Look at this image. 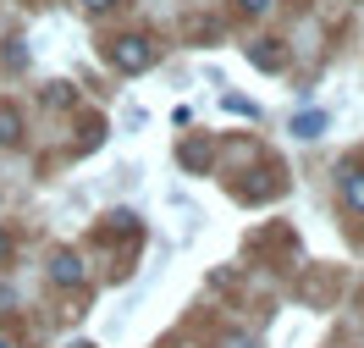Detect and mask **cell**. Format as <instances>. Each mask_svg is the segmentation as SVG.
Returning a JSON list of instances; mask_svg holds the SVG:
<instances>
[{
    "label": "cell",
    "mask_w": 364,
    "mask_h": 348,
    "mask_svg": "<svg viewBox=\"0 0 364 348\" xmlns=\"http://www.w3.org/2000/svg\"><path fill=\"white\" fill-rule=\"evenodd\" d=\"M105 56H111V67H116V72H149V61H155V45H149L144 33H127V39H116Z\"/></svg>",
    "instance_id": "obj_1"
},
{
    "label": "cell",
    "mask_w": 364,
    "mask_h": 348,
    "mask_svg": "<svg viewBox=\"0 0 364 348\" xmlns=\"http://www.w3.org/2000/svg\"><path fill=\"white\" fill-rule=\"evenodd\" d=\"M50 282H55V288H77V282H83V260L72 255V249H61V255L50 260Z\"/></svg>",
    "instance_id": "obj_2"
},
{
    "label": "cell",
    "mask_w": 364,
    "mask_h": 348,
    "mask_svg": "<svg viewBox=\"0 0 364 348\" xmlns=\"http://www.w3.org/2000/svg\"><path fill=\"white\" fill-rule=\"evenodd\" d=\"M342 205L364 216V166H348V172H342Z\"/></svg>",
    "instance_id": "obj_3"
},
{
    "label": "cell",
    "mask_w": 364,
    "mask_h": 348,
    "mask_svg": "<svg viewBox=\"0 0 364 348\" xmlns=\"http://www.w3.org/2000/svg\"><path fill=\"white\" fill-rule=\"evenodd\" d=\"M249 61L259 72H282V50H276V39H259V45H249Z\"/></svg>",
    "instance_id": "obj_4"
},
{
    "label": "cell",
    "mask_w": 364,
    "mask_h": 348,
    "mask_svg": "<svg viewBox=\"0 0 364 348\" xmlns=\"http://www.w3.org/2000/svg\"><path fill=\"white\" fill-rule=\"evenodd\" d=\"M23 139V116H17V105H0V144H17Z\"/></svg>",
    "instance_id": "obj_5"
},
{
    "label": "cell",
    "mask_w": 364,
    "mask_h": 348,
    "mask_svg": "<svg viewBox=\"0 0 364 348\" xmlns=\"http://www.w3.org/2000/svg\"><path fill=\"white\" fill-rule=\"evenodd\" d=\"M320 127H326V116H320V111H304V116L293 122V133H298V139H320Z\"/></svg>",
    "instance_id": "obj_6"
},
{
    "label": "cell",
    "mask_w": 364,
    "mask_h": 348,
    "mask_svg": "<svg viewBox=\"0 0 364 348\" xmlns=\"http://www.w3.org/2000/svg\"><path fill=\"white\" fill-rule=\"evenodd\" d=\"M227 111H232V116H249V122H254V105L243 100V94H227Z\"/></svg>",
    "instance_id": "obj_7"
},
{
    "label": "cell",
    "mask_w": 364,
    "mask_h": 348,
    "mask_svg": "<svg viewBox=\"0 0 364 348\" xmlns=\"http://www.w3.org/2000/svg\"><path fill=\"white\" fill-rule=\"evenodd\" d=\"M45 100H50V105H67V100H72V89H67V83H50V89H45Z\"/></svg>",
    "instance_id": "obj_8"
},
{
    "label": "cell",
    "mask_w": 364,
    "mask_h": 348,
    "mask_svg": "<svg viewBox=\"0 0 364 348\" xmlns=\"http://www.w3.org/2000/svg\"><path fill=\"white\" fill-rule=\"evenodd\" d=\"M265 6H271V0H243V11H265Z\"/></svg>",
    "instance_id": "obj_9"
},
{
    "label": "cell",
    "mask_w": 364,
    "mask_h": 348,
    "mask_svg": "<svg viewBox=\"0 0 364 348\" xmlns=\"http://www.w3.org/2000/svg\"><path fill=\"white\" fill-rule=\"evenodd\" d=\"M6 255H11V238H6V232H0V260H6Z\"/></svg>",
    "instance_id": "obj_10"
},
{
    "label": "cell",
    "mask_w": 364,
    "mask_h": 348,
    "mask_svg": "<svg viewBox=\"0 0 364 348\" xmlns=\"http://www.w3.org/2000/svg\"><path fill=\"white\" fill-rule=\"evenodd\" d=\"M83 6H89V11H105V6H111V0H83Z\"/></svg>",
    "instance_id": "obj_11"
},
{
    "label": "cell",
    "mask_w": 364,
    "mask_h": 348,
    "mask_svg": "<svg viewBox=\"0 0 364 348\" xmlns=\"http://www.w3.org/2000/svg\"><path fill=\"white\" fill-rule=\"evenodd\" d=\"M227 348H254V343H243V337H227Z\"/></svg>",
    "instance_id": "obj_12"
},
{
    "label": "cell",
    "mask_w": 364,
    "mask_h": 348,
    "mask_svg": "<svg viewBox=\"0 0 364 348\" xmlns=\"http://www.w3.org/2000/svg\"><path fill=\"white\" fill-rule=\"evenodd\" d=\"M72 348H94V343H72Z\"/></svg>",
    "instance_id": "obj_13"
},
{
    "label": "cell",
    "mask_w": 364,
    "mask_h": 348,
    "mask_svg": "<svg viewBox=\"0 0 364 348\" xmlns=\"http://www.w3.org/2000/svg\"><path fill=\"white\" fill-rule=\"evenodd\" d=\"M0 348H11V343H0Z\"/></svg>",
    "instance_id": "obj_14"
}]
</instances>
